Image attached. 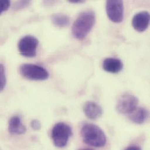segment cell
<instances>
[{
	"label": "cell",
	"instance_id": "obj_1",
	"mask_svg": "<svg viewBox=\"0 0 150 150\" xmlns=\"http://www.w3.org/2000/svg\"><path fill=\"white\" fill-rule=\"evenodd\" d=\"M96 17L92 10H86L81 12L76 19L72 26V33L75 39H84L95 23Z\"/></svg>",
	"mask_w": 150,
	"mask_h": 150
},
{
	"label": "cell",
	"instance_id": "obj_2",
	"mask_svg": "<svg viewBox=\"0 0 150 150\" xmlns=\"http://www.w3.org/2000/svg\"><path fill=\"white\" fill-rule=\"evenodd\" d=\"M81 134L83 143L89 146L100 148L106 143V137L103 131L93 124H86L81 129Z\"/></svg>",
	"mask_w": 150,
	"mask_h": 150
},
{
	"label": "cell",
	"instance_id": "obj_3",
	"mask_svg": "<svg viewBox=\"0 0 150 150\" xmlns=\"http://www.w3.org/2000/svg\"><path fill=\"white\" fill-rule=\"evenodd\" d=\"M72 134V129L69 125L63 122H59L53 126L51 137L56 147L63 148L67 146Z\"/></svg>",
	"mask_w": 150,
	"mask_h": 150
},
{
	"label": "cell",
	"instance_id": "obj_4",
	"mask_svg": "<svg viewBox=\"0 0 150 150\" xmlns=\"http://www.w3.org/2000/svg\"><path fill=\"white\" fill-rule=\"evenodd\" d=\"M19 71L22 76L29 80L45 81L49 77V73L46 69L36 64H22Z\"/></svg>",
	"mask_w": 150,
	"mask_h": 150
},
{
	"label": "cell",
	"instance_id": "obj_5",
	"mask_svg": "<svg viewBox=\"0 0 150 150\" xmlns=\"http://www.w3.org/2000/svg\"><path fill=\"white\" fill-rule=\"evenodd\" d=\"M38 44L39 41L35 37L31 35L25 36L18 42V51L25 57H34L36 55Z\"/></svg>",
	"mask_w": 150,
	"mask_h": 150
},
{
	"label": "cell",
	"instance_id": "obj_6",
	"mask_svg": "<svg viewBox=\"0 0 150 150\" xmlns=\"http://www.w3.org/2000/svg\"><path fill=\"white\" fill-rule=\"evenodd\" d=\"M106 11L109 19L114 23L122 22L124 18L123 0H106Z\"/></svg>",
	"mask_w": 150,
	"mask_h": 150
},
{
	"label": "cell",
	"instance_id": "obj_7",
	"mask_svg": "<svg viewBox=\"0 0 150 150\" xmlns=\"http://www.w3.org/2000/svg\"><path fill=\"white\" fill-rule=\"evenodd\" d=\"M139 102L136 96L129 93L124 94L117 101L116 110L121 114L127 115L138 106Z\"/></svg>",
	"mask_w": 150,
	"mask_h": 150
},
{
	"label": "cell",
	"instance_id": "obj_8",
	"mask_svg": "<svg viewBox=\"0 0 150 150\" xmlns=\"http://www.w3.org/2000/svg\"><path fill=\"white\" fill-rule=\"evenodd\" d=\"M150 24V13L147 11H142L136 14L132 20L134 29L139 32L145 31Z\"/></svg>",
	"mask_w": 150,
	"mask_h": 150
},
{
	"label": "cell",
	"instance_id": "obj_9",
	"mask_svg": "<svg viewBox=\"0 0 150 150\" xmlns=\"http://www.w3.org/2000/svg\"><path fill=\"white\" fill-rule=\"evenodd\" d=\"M83 110L86 117L91 120H96L103 114L102 108L93 101L86 102L83 105Z\"/></svg>",
	"mask_w": 150,
	"mask_h": 150
},
{
	"label": "cell",
	"instance_id": "obj_10",
	"mask_svg": "<svg viewBox=\"0 0 150 150\" xmlns=\"http://www.w3.org/2000/svg\"><path fill=\"white\" fill-rule=\"evenodd\" d=\"M8 132L11 135H21L25 133L26 127L22 124L21 117L13 116L8 121Z\"/></svg>",
	"mask_w": 150,
	"mask_h": 150
},
{
	"label": "cell",
	"instance_id": "obj_11",
	"mask_svg": "<svg viewBox=\"0 0 150 150\" xmlns=\"http://www.w3.org/2000/svg\"><path fill=\"white\" fill-rule=\"evenodd\" d=\"M102 67L103 70L108 73L117 74L122 70L123 64L120 59L116 58H107L103 60Z\"/></svg>",
	"mask_w": 150,
	"mask_h": 150
},
{
	"label": "cell",
	"instance_id": "obj_12",
	"mask_svg": "<svg viewBox=\"0 0 150 150\" xmlns=\"http://www.w3.org/2000/svg\"><path fill=\"white\" fill-rule=\"evenodd\" d=\"M129 119L133 123L138 125L144 123L149 119V112L143 107H137L132 113L127 115Z\"/></svg>",
	"mask_w": 150,
	"mask_h": 150
},
{
	"label": "cell",
	"instance_id": "obj_13",
	"mask_svg": "<svg viewBox=\"0 0 150 150\" xmlns=\"http://www.w3.org/2000/svg\"><path fill=\"white\" fill-rule=\"evenodd\" d=\"M51 20L53 24L59 28H65L70 24L69 17L63 13L54 14L51 17Z\"/></svg>",
	"mask_w": 150,
	"mask_h": 150
},
{
	"label": "cell",
	"instance_id": "obj_14",
	"mask_svg": "<svg viewBox=\"0 0 150 150\" xmlns=\"http://www.w3.org/2000/svg\"><path fill=\"white\" fill-rule=\"evenodd\" d=\"M31 0H17L13 5V9L15 11L23 9L30 4Z\"/></svg>",
	"mask_w": 150,
	"mask_h": 150
},
{
	"label": "cell",
	"instance_id": "obj_15",
	"mask_svg": "<svg viewBox=\"0 0 150 150\" xmlns=\"http://www.w3.org/2000/svg\"><path fill=\"white\" fill-rule=\"evenodd\" d=\"M6 78L4 66L0 63V92L2 91L6 85Z\"/></svg>",
	"mask_w": 150,
	"mask_h": 150
},
{
	"label": "cell",
	"instance_id": "obj_16",
	"mask_svg": "<svg viewBox=\"0 0 150 150\" xmlns=\"http://www.w3.org/2000/svg\"><path fill=\"white\" fill-rule=\"evenodd\" d=\"M11 5V0H0V15L7 11Z\"/></svg>",
	"mask_w": 150,
	"mask_h": 150
},
{
	"label": "cell",
	"instance_id": "obj_17",
	"mask_svg": "<svg viewBox=\"0 0 150 150\" xmlns=\"http://www.w3.org/2000/svg\"><path fill=\"white\" fill-rule=\"evenodd\" d=\"M30 126L32 129L35 131H39L42 128V125L40 122L37 119H34L31 121Z\"/></svg>",
	"mask_w": 150,
	"mask_h": 150
},
{
	"label": "cell",
	"instance_id": "obj_18",
	"mask_svg": "<svg viewBox=\"0 0 150 150\" xmlns=\"http://www.w3.org/2000/svg\"><path fill=\"white\" fill-rule=\"evenodd\" d=\"M57 0H43V4L46 6H52L53 5Z\"/></svg>",
	"mask_w": 150,
	"mask_h": 150
},
{
	"label": "cell",
	"instance_id": "obj_19",
	"mask_svg": "<svg viewBox=\"0 0 150 150\" xmlns=\"http://www.w3.org/2000/svg\"><path fill=\"white\" fill-rule=\"evenodd\" d=\"M126 150H141V148H140L139 147L136 146H130L127 147V148H126Z\"/></svg>",
	"mask_w": 150,
	"mask_h": 150
},
{
	"label": "cell",
	"instance_id": "obj_20",
	"mask_svg": "<svg viewBox=\"0 0 150 150\" xmlns=\"http://www.w3.org/2000/svg\"><path fill=\"white\" fill-rule=\"evenodd\" d=\"M68 1L71 3H78L82 1V0H68Z\"/></svg>",
	"mask_w": 150,
	"mask_h": 150
}]
</instances>
